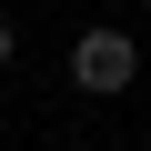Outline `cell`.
<instances>
[{
    "mask_svg": "<svg viewBox=\"0 0 151 151\" xmlns=\"http://www.w3.org/2000/svg\"><path fill=\"white\" fill-rule=\"evenodd\" d=\"M141 81V40L121 30V20H91L81 40H70V91H91V101H121Z\"/></svg>",
    "mask_w": 151,
    "mask_h": 151,
    "instance_id": "1",
    "label": "cell"
},
{
    "mask_svg": "<svg viewBox=\"0 0 151 151\" xmlns=\"http://www.w3.org/2000/svg\"><path fill=\"white\" fill-rule=\"evenodd\" d=\"M10 60H20V20H0V70H10Z\"/></svg>",
    "mask_w": 151,
    "mask_h": 151,
    "instance_id": "2",
    "label": "cell"
}]
</instances>
